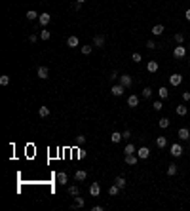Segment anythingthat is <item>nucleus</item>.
<instances>
[{"label":"nucleus","instance_id":"ddd939ff","mask_svg":"<svg viewBox=\"0 0 190 211\" xmlns=\"http://www.w3.org/2000/svg\"><path fill=\"white\" fill-rule=\"evenodd\" d=\"M179 139L181 141H188L190 139V129L188 128H181L179 129Z\"/></svg>","mask_w":190,"mask_h":211},{"label":"nucleus","instance_id":"e433bc0d","mask_svg":"<svg viewBox=\"0 0 190 211\" xmlns=\"http://www.w3.org/2000/svg\"><path fill=\"white\" fill-rule=\"evenodd\" d=\"M91 52H93V46H82V53L84 55H89Z\"/></svg>","mask_w":190,"mask_h":211},{"label":"nucleus","instance_id":"39448f33","mask_svg":"<svg viewBox=\"0 0 190 211\" xmlns=\"http://www.w3.org/2000/svg\"><path fill=\"white\" fill-rule=\"evenodd\" d=\"M169 84H171L173 88H179L181 84H182V76H181V74H177V72L171 74V76H169Z\"/></svg>","mask_w":190,"mask_h":211},{"label":"nucleus","instance_id":"49530a36","mask_svg":"<svg viewBox=\"0 0 190 211\" xmlns=\"http://www.w3.org/2000/svg\"><path fill=\"white\" fill-rule=\"evenodd\" d=\"M91 209H93V211H101V209H103V206H93Z\"/></svg>","mask_w":190,"mask_h":211},{"label":"nucleus","instance_id":"c85d7f7f","mask_svg":"<svg viewBox=\"0 0 190 211\" xmlns=\"http://www.w3.org/2000/svg\"><path fill=\"white\" fill-rule=\"evenodd\" d=\"M120 190H122V188H120V186H118L116 183H114V185H112V186L108 188V194H110V196H116V194L120 192Z\"/></svg>","mask_w":190,"mask_h":211},{"label":"nucleus","instance_id":"f03ea898","mask_svg":"<svg viewBox=\"0 0 190 211\" xmlns=\"http://www.w3.org/2000/svg\"><path fill=\"white\" fill-rule=\"evenodd\" d=\"M118 82H120V84H122V86H125V89H128V88H131V86H133V78H131V76H129V74H122V76H120V78H118Z\"/></svg>","mask_w":190,"mask_h":211},{"label":"nucleus","instance_id":"cd10ccee","mask_svg":"<svg viewBox=\"0 0 190 211\" xmlns=\"http://www.w3.org/2000/svg\"><path fill=\"white\" fill-rule=\"evenodd\" d=\"M122 139H124V137H122V133H118V131H114V133L110 135V141H112V143H120Z\"/></svg>","mask_w":190,"mask_h":211},{"label":"nucleus","instance_id":"f257e3e1","mask_svg":"<svg viewBox=\"0 0 190 211\" xmlns=\"http://www.w3.org/2000/svg\"><path fill=\"white\" fill-rule=\"evenodd\" d=\"M173 57H175V59L186 57V48L182 46V44H177V46H175V50H173Z\"/></svg>","mask_w":190,"mask_h":211},{"label":"nucleus","instance_id":"ea45409f","mask_svg":"<svg viewBox=\"0 0 190 211\" xmlns=\"http://www.w3.org/2000/svg\"><path fill=\"white\" fill-rule=\"evenodd\" d=\"M76 143H78V145H86V135H82V133H80V135L76 137Z\"/></svg>","mask_w":190,"mask_h":211},{"label":"nucleus","instance_id":"9b49d317","mask_svg":"<svg viewBox=\"0 0 190 211\" xmlns=\"http://www.w3.org/2000/svg\"><path fill=\"white\" fill-rule=\"evenodd\" d=\"M139 160L141 158L137 156V154H125V164H128V166H135Z\"/></svg>","mask_w":190,"mask_h":211},{"label":"nucleus","instance_id":"7ed1b4c3","mask_svg":"<svg viewBox=\"0 0 190 211\" xmlns=\"http://www.w3.org/2000/svg\"><path fill=\"white\" fill-rule=\"evenodd\" d=\"M182 150H185V149H182L179 143H173V145H171V156H173V158H181V156H182Z\"/></svg>","mask_w":190,"mask_h":211},{"label":"nucleus","instance_id":"9d476101","mask_svg":"<svg viewBox=\"0 0 190 211\" xmlns=\"http://www.w3.org/2000/svg\"><path fill=\"white\" fill-rule=\"evenodd\" d=\"M36 74H38V78H42V80H46V78H50V70H48V67H38V70H36Z\"/></svg>","mask_w":190,"mask_h":211},{"label":"nucleus","instance_id":"bb28decb","mask_svg":"<svg viewBox=\"0 0 190 211\" xmlns=\"http://www.w3.org/2000/svg\"><path fill=\"white\" fill-rule=\"evenodd\" d=\"M38 116L40 118H48V116H50V109H48V107H40L38 109Z\"/></svg>","mask_w":190,"mask_h":211},{"label":"nucleus","instance_id":"8fccbe9b","mask_svg":"<svg viewBox=\"0 0 190 211\" xmlns=\"http://www.w3.org/2000/svg\"><path fill=\"white\" fill-rule=\"evenodd\" d=\"M188 63H190V57H188Z\"/></svg>","mask_w":190,"mask_h":211},{"label":"nucleus","instance_id":"f704fd0d","mask_svg":"<svg viewBox=\"0 0 190 211\" xmlns=\"http://www.w3.org/2000/svg\"><path fill=\"white\" fill-rule=\"evenodd\" d=\"M0 84H2V86H8V84H10V76L8 74H2V76H0Z\"/></svg>","mask_w":190,"mask_h":211},{"label":"nucleus","instance_id":"09e8293b","mask_svg":"<svg viewBox=\"0 0 190 211\" xmlns=\"http://www.w3.org/2000/svg\"><path fill=\"white\" fill-rule=\"evenodd\" d=\"M76 2H80V4H82V2H86V0H76Z\"/></svg>","mask_w":190,"mask_h":211},{"label":"nucleus","instance_id":"a878e982","mask_svg":"<svg viewBox=\"0 0 190 211\" xmlns=\"http://www.w3.org/2000/svg\"><path fill=\"white\" fill-rule=\"evenodd\" d=\"M67 192H68L70 196H78V194H80V188L76 186V185H70V186L67 188Z\"/></svg>","mask_w":190,"mask_h":211},{"label":"nucleus","instance_id":"4c0bfd02","mask_svg":"<svg viewBox=\"0 0 190 211\" xmlns=\"http://www.w3.org/2000/svg\"><path fill=\"white\" fill-rule=\"evenodd\" d=\"M131 59H133V63H141V61H143V55H141V53H137V52H135V53H133V55H131Z\"/></svg>","mask_w":190,"mask_h":211},{"label":"nucleus","instance_id":"0eeeda50","mask_svg":"<svg viewBox=\"0 0 190 211\" xmlns=\"http://www.w3.org/2000/svg\"><path fill=\"white\" fill-rule=\"evenodd\" d=\"M84 206H86V202H84V198H80V194L74 196V200H72V209H82Z\"/></svg>","mask_w":190,"mask_h":211},{"label":"nucleus","instance_id":"f8f14e48","mask_svg":"<svg viewBox=\"0 0 190 211\" xmlns=\"http://www.w3.org/2000/svg\"><path fill=\"white\" fill-rule=\"evenodd\" d=\"M137 105H139V95H135V93H133V95H129V97H128V107L135 109Z\"/></svg>","mask_w":190,"mask_h":211},{"label":"nucleus","instance_id":"b1692460","mask_svg":"<svg viewBox=\"0 0 190 211\" xmlns=\"http://www.w3.org/2000/svg\"><path fill=\"white\" fill-rule=\"evenodd\" d=\"M169 124H171V120H169V118H160V120H158V126H160L162 129L169 128Z\"/></svg>","mask_w":190,"mask_h":211},{"label":"nucleus","instance_id":"37998d69","mask_svg":"<svg viewBox=\"0 0 190 211\" xmlns=\"http://www.w3.org/2000/svg\"><path fill=\"white\" fill-rule=\"evenodd\" d=\"M182 99H185V101H190V91H182Z\"/></svg>","mask_w":190,"mask_h":211},{"label":"nucleus","instance_id":"3c124183","mask_svg":"<svg viewBox=\"0 0 190 211\" xmlns=\"http://www.w3.org/2000/svg\"><path fill=\"white\" fill-rule=\"evenodd\" d=\"M188 48H190V44H188Z\"/></svg>","mask_w":190,"mask_h":211},{"label":"nucleus","instance_id":"7c9ffc66","mask_svg":"<svg viewBox=\"0 0 190 211\" xmlns=\"http://www.w3.org/2000/svg\"><path fill=\"white\" fill-rule=\"evenodd\" d=\"M114 183H116V185L120 186V188H125V185H128V183H125V177H116Z\"/></svg>","mask_w":190,"mask_h":211},{"label":"nucleus","instance_id":"79ce46f5","mask_svg":"<svg viewBox=\"0 0 190 211\" xmlns=\"http://www.w3.org/2000/svg\"><path fill=\"white\" fill-rule=\"evenodd\" d=\"M108 78H110L112 82H114L116 78H120V76H118V72H116V70H114V72H110V76H108Z\"/></svg>","mask_w":190,"mask_h":211},{"label":"nucleus","instance_id":"dca6fc26","mask_svg":"<svg viewBox=\"0 0 190 211\" xmlns=\"http://www.w3.org/2000/svg\"><path fill=\"white\" fill-rule=\"evenodd\" d=\"M78 44H80L78 36H68V38H67V46H68V48H76Z\"/></svg>","mask_w":190,"mask_h":211},{"label":"nucleus","instance_id":"58836bf2","mask_svg":"<svg viewBox=\"0 0 190 211\" xmlns=\"http://www.w3.org/2000/svg\"><path fill=\"white\" fill-rule=\"evenodd\" d=\"M146 48H148V50H156V48H158V44H156L154 40H148V42H146Z\"/></svg>","mask_w":190,"mask_h":211},{"label":"nucleus","instance_id":"c756f323","mask_svg":"<svg viewBox=\"0 0 190 211\" xmlns=\"http://www.w3.org/2000/svg\"><path fill=\"white\" fill-rule=\"evenodd\" d=\"M38 17H40V15H38L34 10H29V12H27V19H29V21H34V19H38Z\"/></svg>","mask_w":190,"mask_h":211},{"label":"nucleus","instance_id":"473e14b6","mask_svg":"<svg viewBox=\"0 0 190 211\" xmlns=\"http://www.w3.org/2000/svg\"><path fill=\"white\" fill-rule=\"evenodd\" d=\"M40 38H42V40H50V38H52V32L42 29V31H40Z\"/></svg>","mask_w":190,"mask_h":211},{"label":"nucleus","instance_id":"a211bd4d","mask_svg":"<svg viewBox=\"0 0 190 211\" xmlns=\"http://www.w3.org/2000/svg\"><path fill=\"white\" fill-rule=\"evenodd\" d=\"M164 25H154L152 27V34H154V36H162V34H164Z\"/></svg>","mask_w":190,"mask_h":211},{"label":"nucleus","instance_id":"a19ab883","mask_svg":"<svg viewBox=\"0 0 190 211\" xmlns=\"http://www.w3.org/2000/svg\"><path fill=\"white\" fill-rule=\"evenodd\" d=\"M122 137H124V139H131V131H129V129H125V131L122 133Z\"/></svg>","mask_w":190,"mask_h":211},{"label":"nucleus","instance_id":"2eb2a0df","mask_svg":"<svg viewBox=\"0 0 190 211\" xmlns=\"http://www.w3.org/2000/svg\"><path fill=\"white\" fill-rule=\"evenodd\" d=\"M57 183H59V185H67V183H68V175L65 171H59L57 173Z\"/></svg>","mask_w":190,"mask_h":211},{"label":"nucleus","instance_id":"20e7f679","mask_svg":"<svg viewBox=\"0 0 190 211\" xmlns=\"http://www.w3.org/2000/svg\"><path fill=\"white\" fill-rule=\"evenodd\" d=\"M124 91H125V86H122L120 82L116 84V86H112V89H110V93L114 95V97H120V95H124Z\"/></svg>","mask_w":190,"mask_h":211},{"label":"nucleus","instance_id":"393cba45","mask_svg":"<svg viewBox=\"0 0 190 211\" xmlns=\"http://www.w3.org/2000/svg\"><path fill=\"white\" fill-rule=\"evenodd\" d=\"M135 152H137V149H135V145H133V143H128V145H125L124 154H135Z\"/></svg>","mask_w":190,"mask_h":211},{"label":"nucleus","instance_id":"1a4fd4ad","mask_svg":"<svg viewBox=\"0 0 190 211\" xmlns=\"http://www.w3.org/2000/svg\"><path fill=\"white\" fill-rule=\"evenodd\" d=\"M99 192H101V185L99 183H91L89 185V194L95 198V196H99Z\"/></svg>","mask_w":190,"mask_h":211},{"label":"nucleus","instance_id":"4be33fe9","mask_svg":"<svg viewBox=\"0 0 190 211\" xmlns=\"http://www.w3.org/2000/svg\"><path fill=\"white\" fill-rule=\"evenodd\" d=\"M175 112H177V116H186V112H188V107H185V105H179V107L175 109Z\"/></svg>","mask_w":190,"mask_h":211},{"label":"nucleus","instance_id":"2f4dec72","mask_svg":"<svg viewBox=\"0 0 190 211\" xmlns=\"http://www.w3.org/2000/svg\"><path fill=\"white\" fill-rule=\"evenodd\" d=\"M141 95H143L145 99H150V97H152V88H150V86H148V88H145V89H143V93H141Z\"/></svg>","mask_w":190,"mask_h":211},{"label":"nucleus","instance_id":"412c9836","mask_svg":"<svg viewBox=\"0 0 190 211\" xmlns=\"http://www.w3.org/2000/svg\"><path fill=\"white\" fill-rule=\"evenodd\" d=\"M74 179H76V181H78V183H80V181H86V179H88V173H86V171H84V169H80V171H76V175H74Z\"/></svg>","mask_w":190,"mask_h":211},{"label":"nucleus","instance_id":"a18cd8bd","mask_svg":"<svg viewBox=\"0 0 190 211\" xmlns=\"http://www.w3.org/2000/svg\"><path fill=\"white\" fill-rule=\"evenodd\" d=\"M36 40H38V36H36V34H31V36H29V42H32V44H34Z\"/></svg>","mask_w":190,"mask_h":211},{"label":"nucleus","instance_id":"f3484780","mask_svg":"<svg viewBox=\"0 0 190 211\" xmlns=\"http://www.w3.org/2000/svg\"><path fill=\"white\" fill-rule=\"evenodd\" d=\"M158 95H160V99L164 101V99H167V97H169V89H167L165 86H162V88L158 89Z\"/></svg>","mask_w":190,"mask_h":211},{"label":"nucleus","instance_id":"c03bdc74","mask_svg":"<svg viewBox=\"0 0 190 211\" xmlns=\"http://www.w3.org/2000/svg\"><path fill=\"white\" fill-rule=\"evenodd\" d=\"M80 8H82V4H80V2H74V4H72V10H74V12H78Z\"/></svg>","mask_w":190,"mask_h":211},{"label":"nucleus","instance_id":"72a5a7b5","mask_svg":"<svg viewBox=\"0 0 190 211\" xmlns=\"http://www.w3.org/2000/svg\"><path fill=\"white\" fill-rule=\"evenodd\" d=\"M152 109H154V110H162V109H164V103H162V99H158V101H154V105H152Z\"/></svg>","mask_w":190,"mask_h":211},{"label":"nucleus","instance_id":"6ab92c4d","mask_svg":"<svg viewBox=\"0 0 190 211\" xmlns=\"http://www.w3.org/2000/svg\"><path fill=\"white\" fill-rule=\"evenodd\" d=\"M158 69H160V67H158L156 61H148V65H146V70H148V72H152V74L158 72Z\"/></svg>","mask_w":190,"mask_h":211},{"label":"nucleus","instance_id":"5701e85b","mask_svg":"<svg viewBox=\"0 0 190 211\" xmlns=\"http://www.w3.org/2000/svg\"><path fill=\"white\" fill-rule=\"evenodd\" d=\"M156 146L158 149H165L167 146V139L165 137H156Z\"/></svg>","mask_w":190,"mask_h":211},{"label":"nucleus","instance_id":"4468645a","mask_svg":"<svg viewBox=\"0 0 190 211\" xmlns=\"http://www.w3.org/2000/svg\"><path fill=\"white\" fill-rule=\"evenodd\" d=\"M103 46H105V36L103 34H97L93 38V48H103Z\"/></svg>","mask_w":190,"mask_h":211},{"label":"nucleus","instance_id":"de8ad7c7","mask_svg":"<svg viewBox=\"0 0 190 211\" xmlns=\"http://www.w3.org/2000/svg\"><path fill=\"white\" fill-rule=\"evenodd\" d=\"M185 17H186V21H190V10H186V13H185Z\"/></svg>","mask_w":190,"mask_h":211},{"label":"nucleus","instance_id":"c9c22d12","mask_svg":"<svg viewBox=\"0 0 190 211\" xmlns=\"http://www.w3.org/2000/svg\"><path fill=\"white\" fill-rule=\"evenodd\" d=\"M175 42H177V44H182V42H185V34L177 32V34H175Z\"/></svg>","mask_w":190,"mask_h":211},{"label":"nucleus","instance_id":"6e6552de","mask_svg":"<svg viewBox=\"0 0 190 211\" xmlns=\"http://www.w3.org/2000/svg\"><path fill=\"white\" fill-rule=\"evenodd\" d=\"M50 21H52V15H50V13H40V17H38V25H40V27H46Z\"/></svg>","mask_w":190,"mask_h":211},{"label":"nucleus","instance_id":"aec40b11","mask_svg":"<svg viewBox=\"0 0 190 211\" xmlns=\"http://www.w3.org/2000/svg\"><path fill=\"white\" fill-rule=\"evenodd\" d=\"M177 171H179L177 164H169V166H167V175H169V177H173V175H177Z\"/></svg>","mask_w":190,"mask_h":211},{"label":"nucleus","instance_id":"423d86ee","mask_svg":"<svg viewBox=\"0 0 190 211\" xmlns=\"http://www.w3.org/2000/svg\"><path fill=\"white\" fill-rule=\"evenodd\" d=\"M137 156L141 160H146L150 156V149H148V146H141V149H137Z\"/></svg>","mask_w":190,"mask_h":211}]
</instances>
